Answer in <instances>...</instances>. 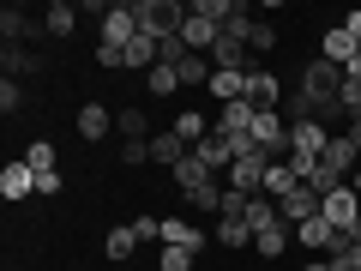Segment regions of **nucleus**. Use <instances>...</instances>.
Masks as SVG:
<instances>
[{"label": "nucleus", "mask_w": 361, "mask_h": 271, "mask_svg": "<svg viewBox=\"0 0 361 271\" xmlns=\"http://www.w3.org/2000/svg\"><path fill=\"white\" fill-rule=\"evenodd\" d=\"M133 13H139V37L157 42V37H175L193 6H180V0H133Z\"/></svg>", "instance_id": "obj_1"}, {"label": "nucleus", "mask_w": 361, "mask_h": 271, "mask_svg": "<svg viewBox=\"0 0 361 271\" xmlns=\"http://www.w3.org/2000/svg\"><path fill=\"white\" fill-rule=\"evenodd\" d=\"M133 37H139V13H133V6H109L103 13V42H97V49H121L127 54Z\"/></svg>", "instance_id": "obj_2"}, {"label": "nucleus", "mask_w": 361, "mask_h": 271, "mask_svg": "<svg viewBox=\"0 0 361 271\" xmlns=\"http://www.w3.org/2000/svg\"><path fill=\"white\" fill-rule=\"evenodd\" d=\"M319 211H325V199H319V193H313L307 181H301L295 193H289V199H283V205H277V217H283V223H289V229H301V223H307V217H319Z\"/></svg>", "instance_id": "obj_3"}, {"label": "nucleus", "mask_w": 361, "mask_h": 271, "mask_svg": "<svg viewBox=\"0 0 361 271\" xmlns=\"http://www.w3.org/2000/svg\"><path fill=\"white\" fill-rule=\"evenodd\" d=\"M247 103H253L259 115H271V109L283 103V85H277V73H265V66H253V73H247Z\"/></svg>", "instance_id": "obj_4"}, {"label": "nucleus", "mask_w": 361, "mask_h": 271, "mask_svg": "<svg viewBox=\"0 0 361 271\" xmlns=\"http://www.w3.org/2000/svg\"><path fill=\"white\" fill-rule=\"evenodd\" d=\"M180 37H187V49H193V54H211V49H217V37H223V25H217V18H205V13L193 6V13H187V25H180Z\"/></svg>", "instance_id": "obj_5"}, {"label": "nucleus", "mask_w": 361, "mask_h": 271, "mask_svg": "<svg viewBox=\"0 0 361 271\" xmlns=\"http://www.w3.org/2000/svg\"><path fill=\"white\" fill-rule=\"evenodd\" d=\"M187 157H193V145L180 139L175 127H157V133H151V163H169V169H180Z\"/></svg>", "instance_id": "obj_6"}, {"label": "nucleus", "mask_w": 361, "mask_h": 271, "mask_svg": "<svg viewBox=\"0 0 361 271\" xmlns=\"http://www.w3.org/2000/svg\"><path fill=\"white\" fill-rule=\"evenodd\" d=\"M319 217L325 223H331V229H355V217H361V193H355V187H343V193H331V199H325V211H319Z\"/></svg>", "instance_id": "obj_7"}, {"label": "nucleus", "mask_w": 361, "mask_h": 271, "mask_svg": "<svg viewBox=\"0 0 361 271\" xmlns=\"http://www.w3.org/2000/svg\"><path fill=\"white\" fill-rule=\"evenodd\" d=\"M319 54H325L331 66H355V61H361V42L349 37L343 25H331V30H325V42H319Z\"/></svg>", "instance_id": "obj_8"}, {"label": "nucleus", "mask_w": 361, "mask_h": 271, "mask_svg": "<svg viewBox=\"0 0 361 271\" xmlns=\"http://www.w3.org/2000/svg\"><path fill=\"white\" fill-rule=\"evenodd\" d=\"M0 193L13 199V205L30 199V193H37V169H30V163H6V169H0Z\"/></svg>", "instance_id": "obj_9"}, {"label": "nucleus", "mask_w": 361, "mask_h": 271, "mask_svg": "<svg viewBox=\"0 0 361 271\" xmlns=\"http://www.w3.org/2000/svg\"><path fill=\"white\" fill-rule=\"evenodd\" d=\"M295 187H301V169H295V163H271V169H265V199H277V205H283Z\"/></svg>", "instance_id": "obj_10"}, {"label": "nucleus", "mask_w": 361, "mask_h": 271, "mask_svg": "<svg viewBox=\"0 0 361 271\" xmlns=\"http://www.w3.org/2000/svg\"><path fill=\"white\" fill-rule=\"evenodd\" d=\"M193 157L211 169V175H229V169H235V151H229V139H217V133H211L205 145H193Z\"/></svg>", "instance_id": "obj_11"}, {"label": "nucleus", "mask_w": 361, "mask_h": 271, "mask_svg": "<svg viewBox=\"0 0 361 271\" xmlns=\"http://www.w3.org/2000/svg\"><path fill=\"white\" fill-rule=\"evenodd\" d=\"M319 163H331V169H343L349 181H355V169H361V151L349 145V133H331V145H325V157Z\"/></svg>", "instance_id": "obj_12"}, {"label": "nucleus", "mask_w": 361, "mask_h": 271, "mask_svg": "<svg viewBox=\"0 0 361 271\" xmlns=\"http://www.w3.org/2000/svg\"><path fill=\"white\" fill-rule=\"evenodd\" d=\"M295 241L301 247H307V253H331V241H337V229H331V223H325V217H307V223H301V229H295Z\"/></svg>", "instance_id": "obj_13"}, {"label": "nucleus", "mask_w": 361, "mask_h": 271, "mask_svg": "<svg viewBox=\"0 0 361 271\" xmlns=\"http://www.w3.org/2000/svg\"><path fill=\"white\" fill-rule=\"evenodd\" d=\"M163 241H169V247H193V253H205V229H199V223H180V217H163Z\"/></svg>", "instance_id": "obj_14"}, {"label": "nucleus", "mask_w": 361, "mask_h": 271, "mask_svg": "<svg viewBox=\"0 0 361 271\" xmlns=\"http://www.w3.org/2000/svg\"><path fill=\"white\" fill-rule=\"evenodd\" d=\"M109 121H115V115H109L103 103H85V109H78V139H90V145L109 139Z\"/></svg>", "instance_id": "obj_15"}, {"label": "nucleus", "mask_w": 361, "mask_h": 271, "mask_svg": "<svg viewBox=\"0 0 361 271\" xmlns=\"http://www.w3.org/2000/svg\"><path fill=\"white\" fill-rule=\"evenodd\" d=\"M307 187L319 199H331V193H343V187H349V175H343V169H331V163H313L307 169Z\"/></svg>", "instance_id": "obj_16"}, {"label": "nucleus", "mask_w": 361, "mask_h": 271, "mask_svg": "<svg viewBox=\"0 0 361 271\" xmlns=\"http://www.w3.org/2000/svg\"><path fill=\"white\" fill-rule=\"evenodd\" d=\"M73 25H78V6H66V0H54L49 13H42V30H49V37H73Z\"/></svg>", "instance_id": "obj_17"}, {"label": "nucleus", "mask_w": 361, "mask_h": 271, "mask_svg": "<svg viewBox=\"0 0 361 271\" xmlns=\"http://www.w3.org/2000/svg\"><path fill=\"white\" fill-rule=\"evenodd\" d=\"M289 241H295V229H289V223H271V229H259V235H253V247H259L265 259H277Z\"/></svg>", "instance_id": "obj_18"}, {"label": "nucleus", "mask_w": 361, "mask_h": 271, "mask_svg": "<svg viewBox=\"0 0 361 271\" xmlns=\"http://www.w3.org/2000/svg\"><path fill=\"white\" fill-rule=\"evenodd\" d=\"M211 97H217V103H241L247 97V73H211Z\"/></svg>", "instance_id": "obj_19"}, {"label": "nucleus", "mask_w": 361, "mask_h": 271, "mask_svg": "<svg viewBox=\"0 0 361 271\" xmlns=\"http://www.w3.org/2000/svg\"><path fill=\"white\" fill-rule=\"evenodd\" d=\"M223 193H229L223 181H199L193 193H187V205H193V211H217V217H223Z\"/></svg>", "instance_id": "obj_20"}, {"label": "nucleus", "mask_w": 361, "mask_h": 271, "mask_svg": "<svg viewBox=\"0 0 361 271\" xmlns=\"http://www.w3.org/2000/svg\"><path fill=\"white\" fill-rule=\"evenodd\" d=\"M175 73H180V85H211V73H217V66H211V54H187Z\"/></svg>", "instance_id": "obj_21"}, {"label": "nucleus", "mask_w": 361, "mask_h": 271, "mask_svg": "<svg viewBox=\"0 0 361 271\" xmlns=\"http://www.w3.org/2000/svg\"><path fill=\"white\" fill-rule=\"evenodd\" d=\"M169 175H175V187H180V193H193L199 181H217L205 163H199V157H187V163H180V169H169Z\"/></svg>", "instance_id": "obj_22"}, {"label": "nucleus", "mask_w": 361, "mask_h": 271, "mask_svg": "<svg viewBox=\"0 0 361 271\" xmlns=\"http://www.w3.org/2000/svg\"><path fill=\"white\" fill-rule=\"evenodd\" d=\"M115 127H121V139H151V115L145 109H121Z\"/></svg>", "instance_id": "obj_23"}, {"label": "nucleus", "mask_w": 361, "mask_h": 271, "mask_svg": "<svg viewBox=\"0 0 361 271\" xmlns=\"http://www.w3.org/2000/svg\"><path fill=\"white\" fill-rule=\"evenodd\" d=\"M175 133H180L187 145H205V139H211V127H205V115H199V109H187V115H175Z\"/></svg>", "instance_id": "obj_24"}, {"label": "nucleus", "mask_w": 361, "mask_h": 271, "mask_svg": "<svg viewBox=\"0 0 361 271\" xmlns=\"http://www.w3.org/2000/svg\"><path fill=\"white\" fill-rule=\"evenodd\" d=\"M337 103H343L349 115H361V61L343 66V90H337Z\"/></svg>", "instance_id": "obj_25"}, {"label": "nucleus", "mask_w": 361, "mask_h": 271, "mask_svg": "<svg viewBox=\"0 0 361 271\" xmlns=\"http://www.w3.org/2000/svg\"><path fill=\"white\" fill-rule=\"evenodd\" d=\"M187 54H193V49H187V37H180V30H175V37H157V66H180Z\"/></svg>", "instance_id": "obj_26"}, {"label": "nucleus", "mask_w": 361, "mask_h": 271, "mask_svg": "<svg viewBox=\"0 0 361 271\" xmlns=\"http://www.w3.org/2000/svg\"><path fill=\"white\" fill-rule=\"evenodd\" d=\"M217 241H223V247H247V241H253L247 217H217Z\"/></svg>", "instance_id": "obj_27"}, {"label": "nucleus", "mask_w": 361, "mask_h": 271, "mask_svg": "<svg viewBox=\"0 0 361 271\" xmlns=\"http://www.w3.org/2000/svg\"><path fill=\"white\" fill-rule=\"evenodd\" d=\"M0 37H6V42L30 37V13H25V6H6V13H0Z\"/></svg>", "instance_id": "obj_28"}, {"label": "nucleus", "mask_w": 361, "mask_h": 271, "mask_svg": "<svg viewBox=\"0 0 361 271\" xmlns=\"http://www.w3.org/2000/svg\"><path fill=\"white\" fill-rule=\"evenodd\" d=\"M0 66H6V78H18V73H37V54H30V49H18V42H6Z\"/></svg>", "instance_id": "obj_29"}, {"label": "nucleus", "mask_w": 361, "mask_h": 271, "mask_svg": "<svg viewBox=\"0 0 361 271\" xmlns=\"http://www.w3.org/2000/svg\"><path fill=\"white\" fill-rule=\"evenodd\" d=\"M121 66H157V42L151 37H133L127 54H121Z\"/></svg>", "instance_id": "obj_30"}, {"label": "nucleus", "mask_w": 361, "mask_h": 271, "mask_svg": "<svg viewBox=\"0 0 361 271\" xmlns=\"http://www.w3.org/2000/svg\"><path fill=\"white\" fill-rule=\"evenodd\" d=\"M193 259H199L193 247H169V241H163V253H157V265H163V271H193Z\"/></svg>", "instance_id": "obj_31"}, {"label": "nucleus", "mask_w": 361, "mask_h": 271, "mask_svg": "<svg viewBox=\"0 0 361 271\" xmlns=\"http://www.w3.org/2000/svg\"><path fill=\"white\" fill-rule=\"evenodd\" d=\"M133 247H139V235H133V223H121V229H109V259H133Z\"/></svg>", "instance_id": "obj_32"}, {"label": "nucleus", "mask_w": 361, "mask_h": 271, "mask_svg": "<svg viewBox=\"0 0 361 271\" xmlns=\"http://www.w3.org/2000/svg\"><path fill=\"white\" fill-rule=\"evenodd\" d=\"M271 49H277V30H271L265 18H259V25H253V37H247V54H271Z\"/></svg>", "instance_id": "obj_33"}, {"label": "nucleus", "mask_w": 361, "mask_h": 271, "mask_svg": "<svg viewBox=\"0 0 361 271\" xmlns=\"http://www.w3.org/2000/svg\"><path fill=\"white\" fill-rule=\"evenodd\" d=\"M151 90H157V97H175V90H180V73H175V66H151Z\"/></svg>", "instance_id": "obj_34"}, {"label": "nucleus", "mask_w": 361, "mask_h": 271, "mask_svg": "<svg viewBox=\"0 0 361 271\" xmlns=\"http://www.w3.org/2000/svg\"><path fill=\"white\" fill-rule=\"evenodd\" d=\"M25 163L37 169V175H49V169H54V145H49V139H37V145L25 151Z\"/></svg>", "instance_id": "obj_35"}, {"label": "nucleus", "mask_w": 361, "mask_h": 271, "mask_svg": "<svg viewBox=\"0 0 361 271\" xmlns=\"http://www.w3.org/2000/svg\"><path fill=\"white\" fill-rule=\"evenodd\" d=\"M18 103H25V90H18V78H0V109H6V115H18Z\"/></svg>", "instance_id": "obj_36"}, {"label": "nucleus", "mask_w": 361, "mask_h": 271, "mask_svg": "<svg viewBox=\"0 0 361 271\" xmlns=\"http://www.w3.org/2000/svg\"><path fill=\"white\" fill-rule=\"evenodd\" d=\"M121 163H151V139H127L121 145Z\"/></svg>", "instance_id": "obj_37"}, {"label": "nucleus", "mask_w": 361, "mask_h": 271, "mask_svg": "<svg viewBox=\"0 0 361 271\" xmlns=\"http://www.w3.org/2000/svg\"><path fill=\"white\" fill-rule=\"evenodd\" d=\"M133 235L139 241H163V217H133Z\"/></svg>", "instance_id": "obj_38"}, {"label": "nucleus", "mask_w": 361, "mask_h": 271, "mask_svg": "<svg viewBox=\"0 0 361 271\" xmlns=\"http://www.w3.org/2000/svg\"><path fill=\"white\" fill-rule=\"evenodd\" d=\"M37 193L49 199V193H61V169H49V175H37Z\"/></svg>", "instance_id": "obj_39"}, {"label": "nucleus", "mask_w": 361, "mask_h": 271, "mask_svg": "<svg viewBox=\"0 0 361 271\" xmlns=\"http://www.w3.org/2000/svg\"><path fill=\"white\" fill-rule=\"evenodd\" d=\"M349 145L361 151V115H349Z\"/></svg>", "instance_id": "obj_40"}, {"label": "nucleus", "mask_w": 361, "mask_h": 271, "mask_svg": "<svg viewBox=\"0 0 361 271\" xmlns=\"http://www.w3.org/2000/svg\"><path fill=\"white\" fill-rule=\"evenodd\" d=\"M343 30H349L355 42H361V13H349V18H343Z\"/></svg>", "instance_id": "obj_41"}, {"label": "nucleus", "mask_w": 361, "mask_h": 271, "mask_svg": "<svg viewBox=\"0 0 361 271\" xmlns=\"http://www.w3.org/2000/svg\"><path fill=\"white\" fill-rule=\"evenodd\" d=\"M301 271H331V265H325V259H307V265H301Z\"/></svg>", "instance_id": "obj_42"}, {"label": "nucleus", "mask_w": 361, "mask_h": 271, "mask_svg": "<svg viewBox=\"0 0 361 271\" xmlns=\"http://www.w3.org/2000/svg\"><path fill=\"white\" fill-rule=\"evenodd\" d=\"M349 241H361V217H355V229H349Z\"/></svg>", "instance_id": "obj_43"}, {"label": "nucleus", "mask_w": 361, "mask_h": 271, "mask_svg": "<svg viewBox=\"0 0 361 271\" xmlns=\"http://www.w3.org/2000/svg\"><path fill=\"white\" fill-rule=\"evenodd\" d=\"M349 187H355V193H361V169H355V181H349Z\"/></svg>", "instance_id": "obj_44"}, {"label": "nucleus", "mask_w": 361, "mask_h": 271, "mask_svg": "<svg viewBox=\"0 0 361 271\" xmlns=\"http://www.w3.org/2000/svg\"><path fill=\"white\" fill-rule=\"evenodd\" d=\"M13 271H18V265H13Z\"/></svg>", "instance_id": "obj_45"}]
</instances>
